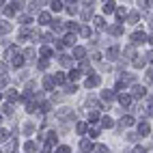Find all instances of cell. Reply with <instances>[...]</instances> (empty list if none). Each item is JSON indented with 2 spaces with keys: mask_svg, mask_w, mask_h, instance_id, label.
Returning <instances> with one entry per match:
<instances>
[{
  "mask_svg": "<svg viewBox=\"0 0 153 153\" xmlns=\"http://www.w3.org/2000/svg\"><path fill=\"white\" fill-rule=\"evenodd\" d=\"M82 149H84V151H88V149H93V145H91L88 140H82Z\"/></svg>",
  "mask_w": 153,
  "mask_h": 153,
  "instance_id": "cell-16",
  "label": "cell"
},
{
  "mask_svg": "<svg viewBox=\"0 0 153 153\" xmlns=\"http://www.w3.org/2000/svg\"><path fill=\"white\" fill-rule=\"evenodd\" d=\"M97 153H110V151H108L106 147H97Z\"/></svg>",
  "mask_w": 153,
  "mask_h": 153,
  "instance_id": "cell-26",
  "label": "cell"
},
{
  "mask_svg": "<svg viewBox=\"0 0 153 153\" xmlns=\"http://www.w3.org/2000/svg\"><path fill=\"white\" fill-rule=\"evenodd\" d=\"M142 41H145V35H142V33H134V35H131V43H142Z\"/></svg>",
  "mask_w": 153,
  "mask_h": 153,
  "instance_id": "cell-2",
  "label": "cell"
},
{
  "mask_svg": "<svg viewBox=\"0 0 153 153\" xmlns=\"http://www.w3.org/2000/svg\"><path fill=\"white\" fill-rule=\"evenodd\" d=\"M48 142H50V145H52V142H56V134H54V131L48 136Z\"/></svg>",
  "mask_w": 153,
  "mask_h": 153,
  "instance_id": "cell-22",
  "label": "cell"
},
{
  "mask_svg": "<svg viewBox=\"0 0 153 153\" xmlns=\"http://www.w3.org/2000/svg\"><path fill=\"white\" fill-rule=\"evenodd\" d=\"M131 123H134V119H131V117H123V119H121V125H131Z\"/></svg>",
  "mask_w": 153,
  "mask_h": 153,
  "instance_id": "cell-11",
  "label": "cell"
},
{
  "mask_svg": "<svg viewBox=\"0 0 153 153\" xmlns=\"http://www.w3.org/2000/svg\"><path fill=\"white\" fill-rule=\"evenodd\" d=\"M101 123H104V127H112V119H101Z\"/></svg>",
  "mask_w": 153,
  "mask_h": 153,
  "instance_id": "cell-20",
  "label": "cell"
},
{
  "mask_svg": "<svg viewBox=\"0 0 153 153\" xmlns=\"http://www.w3.org/2000/svg\"><path fill=\"white\" fill-rule=\"evenodd\" d=\"M39 22L48 24V22H50V15H48V13H41V15H39Z\"/></svg>",
  "mask_w": 153,
  "mask_h": 153,
  "instance_id": "cell-15",
  "label": "cell"
},
{
  "mask_svg": "<svg viewBox=\"0 0 153 153\" xmlns=\"http://www.w3.org/2000/svg\"><path fill=\"white\" fill-rule=\"evenodd\" d=\"M60 9H63V4H60V0H52V11H60Z\"/></svg>",
  "mask_w": 153,
  "mask_h": 153,
  "instance_id": "cell-7",
  "label": "cell"
},
{
  "mask_svg": "<svg viewBox=\"0 0 153 153\" xmlns=\"http://www.w3.org/2000/svg\"><path fill=\"white\" fill-rule=\"evenodd\" d=\"M114 11V2H106L104 4V13H112Z\"/></svg>",
  "mask_w": 153,
  "mask_h": 153,
  "instance_id": "cell-8",
  "label": "cell"
},
{
  "mask_svg": "<svg viewBox=\"0 0 153 153\" xmlns=\"http://www.w3.org/2000/svg\"><path fill=\"white\" fill-rule=\"evenodd\" d=\"M119 101H121V106H129V101H131V99H129V95H121Z\"/></svg>",
  "mask_w": 153,
  "mask_h": 153,
  "instance_id": "cell-10",
  "label": "cell"
},
{
  "mask_svg": "<svg viewBox=\"0 0 153 153\" xmlns=\"http://www.w3.org/2000/svg\"><path fill=\"white\" fill-rule=\"evenodd\" d=\"M149 41H151V43H153V35H151V39H149Z\"/></svg>",
  "mask_w": 153,
  "mask_h": 153,
  "instance_id": "cell-27",
  "label": "cell"
},
{
  "mask_svg": "<svg viewBox=\"0 0 153 153\" xmlns=\"http://www.w3.org/2000/svg\"><path fill=\"white\" fill-rule=\"evenodd\" d=\"M7 97H9V101H17V99H19L15 91H7Z\"/></svg>",
  "mask_w": 153,
  "mask_h": 153,
  "instance_id": "cell-9",
  "label": "cell"
},
{
  "mask_svg": "<svg viewBox=\"0 0 153 153\" xmlns=\"http://www.w3.org/2000/svg\"><path fill=\"white\" fill-rule=\"evenodd\" d=\"M138 134H140V136H149V134H151L149 123H140V125H138Z\"/></svg>",
  "mask_w": 153,
  "mask_h": 153,
  "instance_id": "cell-1",
  "label": "cell"
},
{
  "mask_svg": "<svg viewBox=\"0 0 153 153\" xmlns=\"http://www.w3.org/2000/svg\"><path fill=\"white\" fill-rule=\"evenodd\" d=\"M65 43H67V45H74V43H76V37H74V35H65Z\"/></svg>",
  "mask_w": 153,
  "mask_h": 153,
  "instance_id": "cell-12",
  "label": "cell"
},
{
  "mask_svg": "<svg viewBox=\"0 0 153 153\" xmlns=\"http://www.w3.org/2000/svg\"><path fill=\"white\" fill-rule=\"evenodd\" d=\"M101 99H106V101H112V99H114V93H112V91H104V93H101Z\"/></svg>",
  "mask_w": 153,
  "mask_h": 153,
  "instance_id": "cell-5",
  "label": "cell"
},
{
  "mask_svg": "<svg viewBox=\"0 0 153 153\" xmlns=\"http://www.w3.org/2000/svg\"><path fill=\"white\" fill-rule=\"evenodd\" d=\"M76 56L82 58V56H84V50H82V48H76Z\"/></svg>",
  "mask_w": 153,
  "mask_h": 153,
  "instance_id": "cell-23",
  "label": "cell"
},
{
  "mask_svg": "<svg viewBox=\"0 0 153 153\" xmlns=\"http://www.w3.org/2000/svg\"><path fill=\"white\" fill-rule=\"evenodd\" d=\"M50 54H52V52H50L48 48H41V56H50Z\"/></svg>",
  "mask_w": 153,
  "mask_h": 153,
  "instance_id": "cell-24",
  "label": "cell"
},
{
  "mask_svg": "<svg viewBox=\"0 0 153 153\" xmlns=\"http://www.w3.org/2000/svg\"><path fill=\"white\" fill-rule=\"evenodd\" d=\"M80 76H82V74H80V71H71V74H69V78H71V80H78Z\"/></svg>",
  "mask_w": 153,
  "mask_h": 153,
  "instance_id": "cell-18",
  "label": "cell"
},
{
  "mask_svg": "<svg viewBox=\"0 0 153 153\" xmlns=\"http://www.w3.org/2000/svg\"><path fill=\"white\" fill-rule=\"evenodd\" d=\"M97 84H99V78H97L95 74H93V78H86V86H88V88H91V86H97Z\"/></svg>",
  "mask_w": 153,
  "mask_h": 153,
  "instance_id": "cell-3",
  "label": "cell"
},
{
  "mask_svg": "<svg viewBox=\"0 0 153 153\" xmlns=\"http://www.w3.org/2000/svg\"><path fill=\"white\" fill-rule=\"evenodd\" d=\"M54 82H56V84H63V82H65V74H60V71H58V74L54 76Z\"/></svg>",
  "mask_w": 153,
  "mask_h": 153,
  "instance_id": "cell-6",
  "label": "cell"
},
{
  "mask_svg": "<svg viewBox=\"0 0 153 153\" xmlns=\"http://www.w3.org/2000/svg\"><path fill=\"white\" fill-rule=\"evenodd\" d=\"M76 131H78V134H84V131H86V123H78L76 125Z\"/></svg>",
  "mask_w": 153,
  "mask_h": 153,
  "instance_id": "cell-13",
  "label": "cell"
},
{
  "mask_svg": "<svg viewBox=\"0 0 153 153\" xmlns=\"http://www.w3.org/2000/svg\"><path fill=\"white\" fill-rule=\"evenodd\" d=\"M82 35H84V37H91V30H88V28H86V26H84V28H82Z\"/></svg>",
  "mask_w": 153,
  "mask_h": 153,
  "instance_id": "cell-25",
  "label": "cell"
},
{
  "mask_svg": "<svg viewBox=\"0 0 153 153\" xmlns=\"http://www.w3.org/2000/svg\"><path fill=\"white\" fill-rule=\"evenodd\" d=\"M95 26H97V28H104V19L97 17V19H95Z\"/></svg>",
  "mask_w": 153,
  "mask_h": 153,
  "instance_id": "cell-21",
  "label": "cell"
},
{
  "mask_svg": "<svg viewBox=\"0 0 153 153\" xmlns=\"http://www.w3.org/2000/svg\"><path fill=\"white\" fill-rule=\"evenodd\" d=\"M37 147H35V142H26V153H33Z\"/></svg>",
  "mask_w": 153,
  "mask_h": 153,
  "instance_id": "cell-14",
  "label": "cell"
},
{
  "mask_svg": "<svg viewBox=\"0 0 153 153\" xmlns=\"http://www.w3.org/2000/svg\"><path fill=\"white\" fill-rule=\"evenodd\" d=\"M145 86H134V97H145Z\"/></svg>",
  "mask_w": 153,
  "mask_h": 153,
  "instance_id": "cell-4",
  "label": "cell"
},
{
  "mask_svg": "<svg viewBox=\"0 0 153 153\" xmlns=\"http://www.w3.org/2000/svg\"><path fill=\"white\" fill-rule=\"evenodd\" d=\"M97 119H99L97 112H88V121H97Z\"/></svg>",
  "mask_w": 153,
  "mask_h": 153,
  "instance_id": "cell-19",
  "label": "cell"
},
{
  "mask_svg": "<svg viewBox=\"0 0 153 153\" xmlns=\"http://www.w3.org/2000/svg\"><path fill=\"white\" fill-rule=\"evenodd\" d=\"M69 151H71V149H69V147H65V145L56 149V153H69Z\"/></svg>",
  "mask_w": 153,
  "mask_h": 153,
  "instance_id": "cell-17",
  "label": "cell"
}]
</instances>
